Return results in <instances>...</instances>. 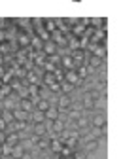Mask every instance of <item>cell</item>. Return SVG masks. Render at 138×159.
Returning a JSON list of instances; mask_svg holds the SVG:
<instances>
[{
    "instance_id": "cell-7",
    "label": "cell",
    "mask_w": 138,
    "mask_h": 159,
    "mask_svg": "<svg viewBox=\"0 0 138 159\" xmlns=\"http://www.w3.org/2000/svg\"><path fill=\"white\" fill-rule=\"evenodd\" d=\"M11 114H13V121H25V123H30V114H27V112H23V110H19V108H15Z\"/></svg>"
},
{
    "instance_id": "cell-3",
    "label": "cell",
    "mask_w": 138,
    "mask_h": 159,
    "mask_svg": "<svg viewBox=\"0 0 138 159\" xmlns=\"http://www.w3.org/2000/svg\"><path fill=\"white\" fill-rule=\"evenodd\" d=\"M30 131H32V134H34L36 138H42V136L47 134V125H46V123H34V125L30 127Z\"/></svg>"
},
{
    "instance_id": "cell-6",
    "label": "cell",
    "mask_w": 138,
    "mask_h": 159,
    "mask_svg": "<svg viewBox=\"0 0 138 159\" xmlns=\"http://www.w3.org/2000/svg\"><path fill=\"white\" fill-rule=\"evenodd\" d=\"M17 108L27 112V114H30V112H34V102L30 101V98H21V101L17 102Z\"/></svg>"
},
{
    "instance_id": "cell-17",
    "label": "cell",
    "mask_w": 138,
    "mask_h": 159,
    "mask_svg": "<svg viewBox=\"0 0 138 159\" xmlns=\"http://www.w3.org/2000/svg\"><path fill=\"white\" fill-rule=\"evenodd\" d=\"M72 91H74V85H70V84H66V82L61 84V95H70Z\"/></svg>"
},
{
    "instance_id": "cell-11",
    "label": "cell",
    "mask_w": 138,
    "mask_h": 159,
    "mask_svg": "<svg viewBox=\"0 0 138 159\" xmlns=\"http://www.w3.org/2000/svg\"><path fill=\"white\" fill-rule=\"evenodd\" d=\"M19 140H21V136H19L17 133H8V134H6V142H4V144H8V146H11V148H13V146H17V144H19Z\"/></svg>"
},
{
    "instance_id": "cell-15",
    "label": "cell",
    "mask_w": 138,
    "mask_h": 159,
    "mask_svg": "<svg viewBox=\"0 0 138 159\" xmlns=\"http://www.w3.org/2000/svg\"><path fill=\"white\" fill-rule=\"evenodd\" d=\"M40 84H44V85H47V87H49L51 84H55V76H53V72H44Z\"/></svg>"
},
{
    "instance_id": "cell-19",
    "label": "cell",
    "mask_w": 138,
    "mask_h": 159,
    "mask_svg": "<svg viewBox=\"0 0 138 159\" xmlns=\"http://www.w3.org/2000/svg\"><path fill=\"white\" fill-rule=\"evenodd\" d=\"M49 91H51V93H61V84H57V82L51 84V85H49Z\"/></svg>"
},
{
    "instance_id": "cell-18",
    "label": "cell",
    "mask_w": 138,
    "mask_h": 159,
    "mask_svg": "<svg viewBox=\"0 0 138 159\" xmlns=\"http://www.w3.org/2000/svg\"><path fill=\"white\" fill-rule=\"evenodd\" d=\"M72 159H87V153L85 152H74L72 153Z\"/></svg>"
},
{
    "instance_id": "cell-14",
    "label": "cell",
    "mask_w": 138,
    "mask_h": 159,
    "mask_svg": "<svg viewBox=\"0 0 138 159\" xmlns=\"http://www.w3.org/2000/svg\"><path fill=\"white\" fill-rule=\"evenodd\" d=\"M23 155H25V150L17 144V146H13V148H11V155H10V159H21Z\"/></svg>"
},
{
    "instance_id": "cell-16",
    "label": "cell",
    "mask_w": 138,
    "mask_h": 159,
    "mask_svg": "<svg viewBox=\"0 0 138 159\" xmlns=\"http://www.w3.org/2000/svg\"><path fill=\"white\" fill-rule=\"evenodd\" d=\"M95 150H98V140H91V142H85L83 144V152L87 153V152H95Z\"/></svg>"
},
{
    "instance_id": "cell-2",
    "label": "cell",
    "mask_w": 138,
    "mask_h": 159,
    "mask_svg": "<svg viewBox=\"0 0 138 159\" xmlns=\"http://www.w3.org/2000/svg\"><path fill=\"white\" fill-rule=\"evenodd\" d=\"M72 102H74V101H72L70 95H61V97L55 101V106H57L59 112H68L70 106H72Z\"/></svg>"
},
{
    "instance_id": "cell-5",
    "label": "cell",
    "mask_w": 138,
    "mask_h": 159,
    "mask_svg": "<svg viewBox=\"0 0 138 159\" xmlns=\"http://www.w3.org/2000/svg\"><path fill=\"white\" fill-rule=\"evenodd\" d=\"M51 106V101H49V98H38V101L34 102V110H38V112H42V114H46L47 112V108Z\"/></svg>"
},
{
    "instance_id": "cell-9",
    "label": "cell",
    "mask_w": 138,
    "mask_h": 159,
    "mask_svg": "<svg viewBox=\"0 0 138 159\" xmlns=\"http://www.w3.org/2000/svg\"><path fill=\"white\" fill-rule=\"evenodd\" d=\"M42 53L46 55V57H51V55H57V46L51 42H44V46H42Z\"/></svg>"
},
{
    "instance_id": "cell-13",
    "label": "cell",
    "mask_w": 138,
    "mask_h": 159,
    "mask_svg": "<svg viewBox=\"0 0 138 159\" xmlns=\"http://www.w3.org/2000/svg\"><path fill=\"white\" fill-rule=\"evenodd\" d=\"M44 30H47L49 34H53L57 30V19H44Z\"/></svg>"
},
{
    "instance_id": "cell-10",
    "label": "cell",
    "mask_w": 138,
    "mask_h": 159,
    "mask_svg": "<svg viewBox=\"0 0 138 159\" xmlns=\"http://www.w3.org/2000/svg\"><path fill=\"white\" fill-rule=\"evenodd\" d=\"M80 104H82V110H93V106H95V101L89 97V93H83V98L80 101Z\"/></svg>"
},
{
    "instance_id": "cell-4",
    "label": "cell",
    "mask_w": 138,
    "mask_h": 159,
    "mask_svg": "<svg viewBox=\"0 0 138 159\" xmlns=\"http://www.w3.org/2000/svg\"><path fill=\"white\" fill-rule=\"evenodd\" d=\"M65 82H66V84H70V85H74V87H78V85L82 84V80L78 78L76 70H68V72H65Z\"/></svg>"
},
{
    "instance_id": "cell-21",
    "label": "cell",
    "mask_w": 138,
    "mask_h": 159,
    "mask_svg": "<svg viewBox=\"0 0 138 159\" xmlns=\"http://www.w3.org/2000/svg\"><path fill=\"white\" fill-rule=\"evenodd\" d=\"M57 159H66V157H61V155H57Z\"/></svg>"
},
{
    "instance_id": "cell-12",
    "label": "cell",
    "mask_w": 138,
    "mask_h": 159,
    "mask_svg": "<svg viewBox=\"0 0 138 159\" xmlns=\"http://www.w3.org/2000/svg\"><path fill=\"white\" fill-rule=\"evenodd\" d=\"M30 123H32V125H34V123H46V116H44L42 112H38V110L30 112Z\"/></svg>"
},
{
    "instance_id": "cell-8",
    "label": "cell",
    "mask_w": 138,
    "mask_h": 159,
    "mask_svg": "<svg viewBox=\"0 0 138 159\" xmlns=\"http://www.w3.org/2000/svg\"><path fill=\"white\" fill-rule=\"evenodd\" d=\"M44 116H46V121H55V119H59V117H61V112L57 110V106H55V104H51Z\"/></svg>"
},
{
    "instance_id": "cell-20",
    "label": "cell",
    "mask_w": 138,
    "mask_h": 159,
    "mask_svg": "<svg viewBox=\"0 0 138 159\" xmlns=\"http://www.w3.org/2000/svg\"><path fill=\"white\" fill-rule=\"evenodd\" d=\"M6 129H8V123L4 121L2 117H0V131H2V133H6Z\"/></svg>"
},
{
    "instance_id": "cell-1",
    "label": "cell",
    "mask_w": 138,
    "mask_h": 159,
    "mask_svg": "<svg viewBox=\"0 0 138 159\" xmlns=\"http://www.w3.org/2000/svg\"><path fill=\"white\" fill-rule=\"evenodd\" d=\"M89 125L95 127V129L104 127V125H106V114H104V112H95V114H91V117H89Z\"/></svg>"
}]
</instances>
